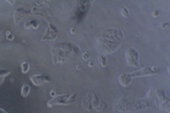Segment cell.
<instances>
[{
	"label": "cell",
	"mask_w": 170,
	"mask_h": 113,
	"mask_svg": "<svg viewBox=\"0 0 170 113\" xmlns=\"http://www.w3.org/2000/svg\"><path fill=\"white\" fill-rule=\"evenodd\" d=\"M123 41V35L119 30L108 28L100 32L97 37V51L101 55L112 53L119 48Z\"/></svg>",
	"instance_id": "6da1fadb"
},
{
	"label": "cell",
	"mask_w": 170,
	"mask_h": 113,
	"mask_svg": "<svg viewBox=\"0 0 170 113\" xmlns=\"http://www.w3.org/2000/svg\"><path fill=\"white\" fill-rule=\"evenodd\" d=\"M79 48L76 45H73L71 43H62V44L55 46L53 49V63L63 64L68 60V55L73 52H78Z\"/></svg>",
	"instance_id": "7a4b0ae2"
},
{
	"label": "cell",
	"mask_w": 170,
	"mask_h": 113,
	"mask_svg": "<svg viewBox=\"0 0 170 113\" xmlns=\"http://www.w3.org/2000/svg\"><path fill=\"white\" fill-rule=\"evenodd\" d=\"M151 100H152L153 104H155L161 110L165 111V112L169 113V97L166 95V93L162 89H153L150 92Z\"/></svg>",
	"instance_id": "3957f363"
},
{
	"label": "cell",
	"mask_w": 170,
	"mask_h": 113,
	"mask_svg": "<svg viewBox=\"0 0 170 113\" xmlns=\"http://www.w3.org/2000/svg\"><path fill=\"white\" fill-rule=\"evenodd\" d=\"M76 93L73 94H60V95H55L54 97L50 98L47 103V107L51 108L54 106H63V105H71L75 102L76 100Z\"/></svg>",
	"instance_id": "277c9868"
},
{
	"label": "cell",
	"mask_w": 170,
	"mask_h": 113,
	"mask_svg": "<svg viewBox=\"0 0 170 113\" xmlns=\"http://www.w3.org/2000/svg\"><path fill=\"white\" fill-rule=\"evenodd\" d=\"M125 60L126 64L130 67H138L139 66V51L137 49L128 48L125 51Z\"/></svg>",
	"instance_id": "5b68a950"
},
{
	"label": "cell",
	"mask_w": 170,
	"mask_h": 113,
	"mask_svg": "<svg viewBox=\"0 0 170 113\" xmlns=\"http://www.w3.org/2000/svg\"><path fill=\"white\" fill-rule=\"evenodd\" d=\"M159 72H160V68L151 66V67H144V68L142 69H139V70L130 73V75H132L133 79H135V78H141V77H150V75H158Z\"/></svg>",
	"instance_id": "8992f818"
},
{
	"label": "cell",
	"mask_w": 170,
	"mask_h": 113,
	"mask_svg": "<svg viewBox=\"0 0 170 113\" xmlns=\"http://www.w3.org/2000/svg\"><path fill=\"white\" fill-rule=\"evenodd\" d=\"M59 36V30L56 27H54L53 25H48L46 28V32H45L44 36L42 37V41H47V42H52L55 39L58 38Z\"/></svg>",
	"instance_id": "52a82bcc"
},
{
	"label": "cell",
	"mask_w": 170,
	"mask_h": 113,
	"mask_svg": "<svg viewBox=\"0 0 170 113\" xmlns=\"http://www.w3.org/2000/svg\"><path fill=\"white\" fill-rule=\"evenodd\" d=\"M29 80L34 86H38V87L50 82V78L44 73H36L34 75H30Z\"/></svg>",
	"instance_id": "ba28073f"
},
{
	"label": "cell",
	"mask_w": 170,
	"mask_h": 113,
	"mask_svg": "<svg viewBox=\"0 0 170 113\" xmlns=\"http://www.w3.org/2000/svg\"><path fill=\"white\" fill-rule=\"evenodd\" d=\"M153 104L152 100L151 98H143V100H138L135 102L134 106H133L132 111H136V110H141V109H145V108H149L151 107V105Z\"/></svg>",
	"instance_id": "9c48e42d"
},
{
	"label": "cell",
	"mask_w": 170,
	"mask_h": 113,
	"mask_svg": "<svg viewBox=\"0 0 170 113\" xmlns=\"http://www.w3.org/2000/svg\"><path fill=\"white\" fill-rule=\"evenodd\" d=\"M118 82H119L122 87H128V86H130L132 84L133 78L130 75V73H122L118 78Z\"/></svg>",
	"instance_id": "30bf717a"
},
{
	"label": "cell",
	"mask_w": 170,
	"mask_h": 113,
	"mask_svg": "<svg viewBox=\"0 0 170 113\" xmlns=\"http://www.w3.org/2000/svg\"><path fill=\"white\" fill-rule=\"evenodd\" d=\"M130 105H128V100H124V98H121V100L118 102V104H117V110L119 111V112H121V113H124V112H128L130 111Z\"/></svg>",
	"instance_id": "8fae6325"
},
{
	"label": "cell",
	"mask_w": 170,
	"mask_h": 113,
	"mask_svg": "<svg viewBox=\"0 0 170 113\" xmlns=\"http://www.w3.org/2000/svg\"><path fill=\"white\" fill-rule=\"evenodd\" d=\"M91 96H92V93H88L83 100V108H85L86 110H88V111H91L92 109H93Z\"/></svg>",
	"instance_id": "7c38bea8"
},
{
	"label": "cell",
	"mask_w": 170,
	"mask_h": 113,
	"mask_svg": "<svg viewBox=\"0 0 170 113\" xmlns=\"http://www.w3.org/2000/svg\"><path fill=\"white\" fill-rule=\"evenodd\" d=\"M100 105H101V102H100L99 100H98V97L96 96V94L94 93V92H92V106H93V108L95 109L96 111H101L102 108L100 107Z\"/></svg>",
	"instance_id": "4fadbf2b"
},
{
	"label": "cell",
	"mask_w": 170,
	"mask_h": 113,
	"mask_svg": "<svg viewBox=\"0 0 170 113\" xmlns=\"http://www.w3.org/2000/svg\"><path fill=\"white\" fill-rule=\"evenodd\" d=\"M30 86L27 84H23L21 87V96L22 97H27L30 93Z\"/></svg>",
	"instance_id": "5bb4252c"
},
{
	"label": "cell",
	"mask_w": 170,
	"mask_h": 113,
	"mask_svg": "<svg viewBox=\"0 0 170 113\" xmlns=\"http://www.w3.org/2000/svg\"><path fill=\"white\" fill-rule=\"evenodd\" d=\"M12 71L10 70V69H0V86L2 85L3 81H4V79L7 77V75L11 73Z\"/></svg>",
	"instance_id": "9a60e30c"
},
{
	"label": "cell",
	"mask_w": 170,
	"mask_h": 113,
	"mask_svg": "<svg viewBox=\"0 0 170 113\" xmlns=\"http://www.w3.org/2000/svg\"><path fill=\"white\" fill-rule=\"evenodd\" d=\"M98 62H99L100 67L106 68V65H108V58H106V55H98Z\"/></svg>",
	"instance_id": "2e32d148"
},
{
	"label": "cell",
	"mask_w": 170,
	"mask_h": 113,
	"mask_svg": "<svg viewBox=\"0 0 170 113\" xmlns=\"http://www.w3.org/2000/svg\"><path fill=\"white\" fill-rule=\"evenodd\" d=\"M24 27H25L26 30H38L39 24L37 21H29L24 25Z\"/></svg>",
	"instance_id": "e0dca14e"
},
{
	"label": "cell",
	"mask_w": 170,
	"mask_h": 113,
	"mask_svg": "<svg viewBox=\"0 0 170 113\" xmlns=\"http://www.w3.org/2000/svg\"><path fill=\"white\" fill-rule=\"evenodd\" d=\"M29 68H30V66H29V63H28V62H23L21 64L22 73H27L28 71H29Z\"/></svg>",
	"instance_id": "ac0fdd59"
},
{
	"label": "cell",
	"mask_w": 170,
	"mask_h": 113,
	"mask_svg": "<svg viewBox=\"0 0 170 113\" xmlns=\"http://www.w3.org/2000/svg\"><path fill=\"white\" fill-rule=\"evenodd\" d=\"M169 25H170L169 22H162V23L159 25V28H160V30H166L168 27H169Z\"/></svg>",
	"instance_id": "d6986e66"
},
{
	"label": "cell",
	"mask_w": 170,
	"mask_h": 113,
	"mask_svg": "<svg viewBox=\"0 0 170 113\" xmlns=\"http://www.w3.org/2000/svg\"><path fill=\"white\" fill-rule=\"evenodd\" d=\"M121 15L125 18H128L130 17V12L126 7H121Z\"/></svg>",
	"instance_id": "ffe728a7"
},
{
	"label": "cell",
	"mask_w": 170,
	"mask_h": 113,
	"mask_svg": "<svg viewBox=\"0 0 170 113\" xmlns=\"http://www.w3.org/2000/svg\"><path fill=\"white\" fill-rule=\"evenodd\" d=\"M5 36H7V39L9 41H13L14 39H15V37H14L13 32H10V30H7V32H5Z\"/></svg>",
	"instance_id": "44dd1931"
},
{
	"label": "cell",
	"mask_w": 170,
	"mask_h": 113,
	"mask_svg": "<svg viewBox=\"0 0 170 113\" xmlns=\"http://www.w3.org/2000/svg\"><path fill=\"white\" fill-rule=\"evenodd\" d=\"M83 59H84V60H89V59H90L89 53H88V52H84L83 53Z\"/></svg>",
	"instance_id": "7402d4cb"
},
{
	"label": "cell",
	"mask_w": 170,
	"mask_h": 113,
	"mask_svg": "<svg viewBox=\"0 0 170 113\" xmlns=\"http://www.w3.org/2000/svg\"><path fill=\"white\" fill-rule=\"evenodd\" d=\"M159 11L158 10H155V11L152 12V17H155V18H157V17H159Z\"/></svg>",
	"instance_id": "603a6c76"
},
{
	"label": "cell",
	"mask_w": 170,
	"mask_h": 113,
	"mask_svg": "<svg viewBox=\"0 0 170 113\" xmlns=\"http://www.w3.org/2000/svg\"><path fill=\"white\" fill-rule=\"evenodd\" d=\"M49 95H50V97L52 98V97H54V96L56 95V93H55V91H53V90H52V91H50V93H49Z\"/></svg>",
	"instance_id": "cb8c5ba5"
},
{
	"label": "cell",
	"mask_w": 170,
	"mask_h": 113,
	"mask_svg": "<svg viewBox=\"0 0 170 113\" xmlns=\"http://www.w3.org/2000/svg\"><path fill=\"white\" fill-rule=\"evenodd\" d=\"M88 66H89V67H93L94 66V62H93V61H89V62H88Z\"/></svg>",
	"instance_id": "d4e9b609"
},
{
	"label": "cell",
	"mask_w": 170,
	"mask_h": 113,
	"mask_svg": "<svg viewBox=\"0 0 170 113\" xmlns=\"http://www.w3.org/2000/svg\"><path fill=\"white\" fill-rule=\"evenodd\" d=\"M0 113H9V112H7V111H5L4 109L0 108Z\"/></svg>",
	"instance_id": "484cf974"
},
{
	"label": "cell",
	"mask_w": 170,
	"mask_h": 113,
	"mask_svg": "<svg viewBox=\"0 0 170 113\" xmlns=\"http://www.w3.org/2000/svg\"><path fill=\"white\" fill-rule=\"evenodd\" d=\"M71 34H72V35L75 34V30H74V28H71Z\"/></svg>",
	"instance_id": "4316f807"
}]
</instances>
